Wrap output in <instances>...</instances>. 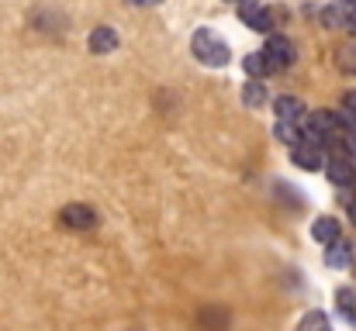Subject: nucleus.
<instances>
[{"instance_id":"f257e3e1","label":"nucleus","mask_w":356,"mask_h":331,"mask_svg":"<svg viewBox=\"0 0 356 331\" xmlns=\"http://www.w3.org/2000/svg\"><path fill=\"white\" fill-rule=\"evenodd\" d=\"M191 52H194L197 62H204V66H211V69H225L229 59H232L229 42H225L218 31H211V28H197V31H194V38H191Z\"/></svg>"},{"instance_id":"f3484780","label":"nucleus","mask_w":356,"mask_h":331,"mask_svg":"<svg viewBox=\"0 0 356 331\" xmlns=\"http://www.w3.org/2000/svg\"><path fill=\"white\" fill-rule=\"evenodd\" d=\"M339 66H343L346 73H353V76H356V45H353V49H343V56H339Z\"/></svg>"},{"instance_id":"dca6fc26","label":"nucleus","mask_w":356,"mask_h":331,"mask_svg":"<svg viewBox=\"0 0 356 331\" xmlns=\"http://www.w3.org/2000/svg\"><path fill=\"white\" fill-rule=\"evenodd\" d=\"M322 24L325 28H343V7H325L322 10Z\"/></svg>"},{"instance_id":"2eb2a0df","label":"nucleus","mask_w":356,"mask_h":331,"mask_svg":"<svg viewBox=\"0 0 356 331\" xmlns=\"http://www.w3.org/2000/svg\"><path fill=\"white\" fill-rule=\"evenodd\" d=\"M336 300H339V311H343V314L356 325V294L353 290H339V294H336Z\"/></svg>"},{"instance_id":"9d476101","label":"nucleus","mask_w":356,"mask_h":331,"mask_svg":"<svg viewBox=\"0 0 356 331\" xmlns=\"http://www.w3.org/2000/svg\"><path fill=\"white\" fill-rule=\"evenodd\" d=\"M312 238L322 245H336L339 241V221L336 218H318L312 224Z\"/></svg>"},{"instance_id":"9b49d317","label":"nucleus","mask_w":356,"mask_h":331,"mask_svg":"<svg viewBox=\"0 0 356 331\" xmlns=\"http://www.w3.org/2000/svg\"><path fill=\"white\" fill-rule=\"evenodd\" d=\"M273 135H277V138H280L287 148H298V145L305 142V131H301V124H291V121H277Z\"/></svg>"},{"instance_id":"4468645a","label":"nucleus","mask_w":356,"mask_h":331,"mask_svg":"<svg viewBox=\"0 0 356 331\" xmlns=\"http://www.w3.org/2000/svg\"><path fill=\"white\" fill-rule=\"evenodd\" d=\"M325 262H329V266H346V262H350V245H346V241H336V245H329V255H325Z\"/></svg>"},{"instance_id":"5701e85b","label":"nucleus","mask_w":356,"mask_h":331,"mask_svg":"<svg viewBox=\"0 0 356 331\" xmlns=\"http://www.w3.org/2000/svg\"><path fill=\"white\" fill-rule=\"evenodd\" d=\"M232 3H238V7H242V3H249V0H232Z\"/></svg>"},{"instance_id":"423d86ee","label":"nucleus","mask_w":356,"mask_h":331,"mask_svg":"<svg viewBox=\"0 0 356 331\" xmlns=\"http://www.w3.org/2000/svg\"><path fill=\"white\" fill-rule=\"evenodd\" d=\"M291 162L298 166V169H305V173H315V169H322V162H325V155H322V148H312V145H298V148H291Z\"/></svg>"},{"instance_id":"0eeeda50","label":"nucleus","mask_w":356,"mask_h":331,"mask_svg":"<svg viewBox=\"0 0 356 331\" xmlns=\"http://www.w3.org/2000/svg\"><path fill=\"white\" fill-rule=\"evenodd\" d=\"M115 49H118V31H115V28L101 24V28L90 31V52H94V56H108V52H115Z\"/></svg>"},{"instance_id":"aec40b11","label":"nucleus","mask_w":356,"mask_h":331,"mask_svg":"<svg viewBox=\"0 0 356 331\" xmlns=\"http://www.w3.org/2000/svg\"><path fill=\"white\" fill-rule=\"evenodd\" d=\"M128 3H135V7H156L159 0H128Z\"/></svg>"},{"instance_id":"a211bd4d","label":"nucleus","mask_w":356,"mask_h":331,"mask_svg":"<svg viewBox=\"0 0 356 331\" xmlns=\"http://www.w3.org/2000/svg\"><path fill=\"white\" fill-rule=\"evenodd\" d=\"M343 31L356 35V7H343Z\"/></svg>"},{"instance_id":"39448f33","label":"nucleus","mask_w":356,"mask_h":331,"mask_svg":"<svg viewBox=\"0 0 356 331\" xmlns=\"http://www.w3.org/2000/svg\"><path fill=\"white\" fill-rule=\"evenodd\" d=\"M325 176H329V183H336V187H353L356 183L353 159H346V155H332V159L325 162Z\"/></svg>"},{"instance_id":"7ed1b4c3","label":"nucleus","mask_w":356,"mask_h":331,"mask_svg":"<svg viewBox=\"0 0 356 331\" xmlns=\"http://www.w3.org/2000/svg\"><path fill=\"white\" fill-rule=\"evenodd\" d=\"M263 52H266V59L273 62V69H287V66L298 59L294 42H291V38H284V35H270V38H266V45H263Z\"/></svg>"},{"instance_id":"1a4fd4ad","label":"nucleus","mask_w":356,"mask_h":331,"mask_svg":"<svg viewBox=\"0 0 356 331\" xmlns=\"http://www.w3.org/2000/svg\"><path fill=\"white\" fill-rule=\"evenodd\" d=\"M242 69H245L252 80H263V76L277 73V69H273V62L266 59V52H263V49H259V52H249V56H245V62H242Z\"/></svg>"},{"instance_id":"412c9836","label":"nucleus","mask_w":356,"mask_h":331,"mask_svg":"<svg viewBox=\"0 0 356 331\" xmlns=\"http://www.w3.org/2000/svg\"><path fill=\"white\" fill-rule=\"evenodd\" d=\"M339 7H356V0H339Z\"/></svg>"},{"instance_id":"4be33fe9","label":"nucleus","mask_w":356,"mask_h":331,"mask_svg":"<svg viewBox=\"0 0 356 331\" xmlns=\"http://www.w3.org/2000/svg\"><path fill=\"white\" fill-rule=\"evenodd\" d=\"M350 218L356 221V201H353V204H350Z\"/></svg>"},{"instance_id":"6ab92c4d","label":"nucleus","mask_w":356,"mask_h":331,"mask_svg":"<svg viewBox=\"0 0 356 331\" xmlns=\"http://www.w3.org/2000/svg\"><path fill=\"white\" fill-rule=\"evenodd\" d=\"M343 145H346V155L353 159L356 155V128L353 131H343Z\"/></svg>"},{"instance_id":"f03ea898","label":"nucleus","mask_w":356,"mask_h":331,"mask_svg":"<svg viewBox=\"0 0 356 331\" xmlns=\"http://www.w3.org/2000/svg\"><path fill=\"white\" fill-rule=\"evenodd\" d=\"M238 17H242V24L245 28H252V31H259V35H270L273 31V10L270 7H259L256 0H249V3H242L238 7Z\"/></svg>"},{"instance_id":"6e6552de","label":"nucleus","mask_w":356,"mask_h":331,"mask_svg":"<svg viewBox=\"0 0 356 331\" xmlns=\"http://www.w3.org/2000/svg\"><path fill=\"white\" fill-rule=\"evenodd\" d=\"M273 110H277V121H291V124H301V117H305V104L298 97H277Z\"/></svg>"},{"instance_id":"f8f14e48","label":"nucleus","mask_w":356,"mask_h":331,"mask_svg":"<svg viewBox=\"0 0 356 331\" xmlns=\"http://www.w3.org/2000/svg\"><path fill=\"white\" fill-rule=\"evenodd\" d=\"M242 104H245V108H263V104H266V87H263L259 80H249V83L242 87Z\"/></svg>"},{"instance_id":"ddd939ff","label":"nucleus","mask_w":356,"mask_h":331,"mask_svg":"<svg viewBox=\"0 0 356 331\" xmlns=\"http://www.w3.org/2000/svg\"><path fill=\"white\" fill-rule=\"evenodd\" d=\"M298 331H332V325H329V318H325L322 311H308V314L301 318Z\"/></svg>"},{"instance_id":"20e7f679","label":"nucleus","mask_w":356,"mask_h":331,"mask_svg":"<svg viewBox=\"0 0 356 331\" xmlns=\"http://www.w3.org/2000/svg\"><path fill=\"white\" fill-rule=\"evenodd\" d=\"M59 221H63L66 228H73V231H90V228L97 224V214H94V207H87V204H66V207L59 211Z\"/></svg>"}]
</instances>
